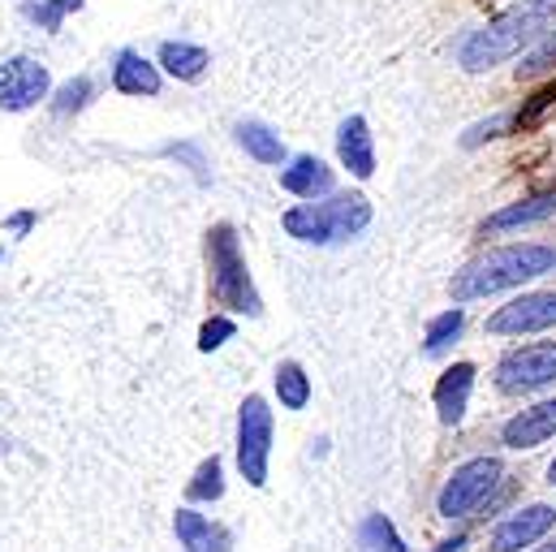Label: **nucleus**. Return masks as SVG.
<instances>
[{
    "label": "nucleus",
    "instance_id": "15",
    "mask_svg": "<svg viewBox=\"0 0 556 552\" xmlns=\"http://www.w3.org/2000/svg\"><path fill=\"white\" fill-rule=\"evenodd\" d=\"M173 531H177V540H181L186 552L233 549V536H229L220 523H212V518H203V514H194V510H177V514H173Z\"/></svg>",
    "mask_w": 556,
    "mask_h": 552
},
{
    "label": "nucleus",
    "instance_id": "13",
    "mask_svg": "<svg viewBox=\"0 0 556 552\" xmlns=\"http://www.w3.org/2000/svg\"><path fill=\"white\" fill-rule=\"evenodd\" d=\"M337 155H341V164L358 181H367L376 173V138H371V126L363 117H345L341 122V130H337Z\"/></svg>",
    "mask_w": 556,
    "mask_h": 552
},
{
    "label": "nucleus",
    "instance_id": "21",
    "mask_svg": "<svg viewBox=\"0 0 556 552\" xmlns=\"http://www.w3.org/2000/svg\"><path fill=\"white\" fill-rule=\"evenodd\" d=\"M462 328H466V311L462 306H448V311H440L431 324H427V337H422V350L435 359V354H444L457 337H462Z\"/></svg>",
    "mask_w": 556,
    "mask_h": 552
},
{
    "label": "nucleus",
    "instance_id": "29",
    "mask_svg": "<svg viewBox=\"0 0 556 552\" xmlns=\"http://www.w3.org/2000/svg\"><path fill=\"white\" fill-rule=\"evenodd\" d=\"M164 155H181V160H190V168H194L199 177H203V168H207V164H203V155H199L194 147H186V142H181V147H164Z\"/></svg>",
    "mask_w": 556,
    "mask_h": 552
},
{
    "label": "nucleus",
    "instance_id": "12",
    "mask_svg": "<svg viewBox=\"0 0 556 552\" xmlns=\"http://www.w3.org/2000/svg\"><path fill=\"white\" fill-rule=\"evenodd\" d=\"M475 363H453L444 376H440V385H435V414H440V423L444 427H457L466 411H470V393H475Z\"/></svg>",
    "mask_w": 556,
    "mask_h": 552
},
{
    "label": "nucleus",
    "instance_id": "6",
    "mask_svg": "<svg viewBox=\"0 0 556 552\" xmlns=\"http://www.w3.org/2000/svg\"><path fill=\"white\" fill-rule=\"evenodd\" d=\"M273 462V411L260 393H251L238 411V471L251 488H268Z\"/></svg>",
    "mask_w": 556,
    "mask_h": 552
},
{
    "label": "nucleus",
    "instance_id": "32",
    "mask_svg": "<svg viewBox=\"0 0 556 552\" xmlns=\"http://www.w3.org/2000/svg\"><path fill=\"white\" fill-rule=\"evenodd\" d=\"M548 484H553V488H556V462H553V466H548Z\"/></svg>",
    "mask_w": 556,
    "mask_h": 552
},
{
    "label": "nucleus",
    "instance_id": "8",
    "mask_svg": "<svg viewBox=\"0 0 556 552\" xmlns=\"http://www.w3.org/2000/svg\"><path fill=\"white\" fill-rule=\"evenodd\" d=\"M52 74L35 57H9L0 65V113H26L39 100H48Z\"/></svg>",
    "mask_w": 556,
    "mask_h": 552
},
{
    "label": "nucleus",
    "instance_id": "16",
    "mask_svg": "<svg viewBox=\"0 0 556 552\" xmlns=\"http://www.w3.org/2000/svg\"><path fill=\"white\" fill-rule=\"evenodd\" d=\"M280 186L293 199H319L332 190V168L319 155H298V160H289V168H280Z\"/></svg>",
    "mask_w": 556,
    "mask_h": 552
},
{
    "label": "nucleus",
    "instance_id": "3",
    "mask_svg": "<svg viewBox=\"0 0 556 552\" xmlns=\"http://www.w3.org/2000/svg\"><path fill=\"white\" fill-rule=\"evenodd\" d=\"M280 225L289 238H298L306 247H337L371 225V203H367V195H332L328 203L306 199V203L289 208Z\"/></svg>",
    "mask_w": 556,
    "mask_h": 552
},
{
    "label": "nucleus",
    "instance_id": "2",
    "mask_svg": "<svg viewBox=\"0 0 556 552\" xmlns=\"http://www.w3.org/2000/svg\"><path fill=\"white\" fill-rule=\"evenodd\" d=\"M548 273H556V247L514 242V247H496L483 260H475L470 268H462L453 276L448 293H453V302H475V298H492L501 289H518V285Z\"/></svg>",
    "mask_w": 556,
    "mask_h": 552
},
{
    "label": "nucleus",
    "instance_id": "20",
    "mask_svg": "<svg viewBox=\"0 0 556 552\" xmlns=\"http://www.w3.org/2000/svg\"><path fill=\"white\" fill-rule=\"evenodd\" d=\"M277 398L285 411H306L311 406V376L302 363H280L277 367Z\"/></svg>",
    "mask_w": 556,
    "mask_h": 552
},
{
    "label": "nucleus",
    "instance_id": "24",
    "mask_svg": "<svg viewBox=\"0 0 556 552\" xmlns=\"http://www.w3.org/2000/svg\"><path fill=\"white\" fill-rule=\"evenodd\" d=\"M363 544L376 552H410L406 544H402V536L393 531V523H389L384 514H371V518H367V527H363Z\"/></svg>",
    "mask_w": 556,
    "mask_h": 552
},
{
    "label": "nucleus",
    "instance_id": "11",
    "mask_svg": "<svg viewBox=\"0 0 556 552\" xmlns=\"http://www.w3.org/2000/svg\"><path fill=\"white\" fill-rule=\"evenodd\" d=\"M556 436V398L553 402H535L527 411H518L505 427H501V440L509 449H540L544 440Z\"/></svg>",
    "mask_w": 556,
    "mask_h": 552
},
{
    "label": "nucleus",
    "instance_id": "10",
    "mask_svg": "<svg viewBox=\"0 0 556 552\" xmlns=\"http://www.w3.org/2000/svg\"><path fill=\"white\" fill-rule=\"evenodd\" d=\"M553 527H556L553 505H527V510H518V514H509V518L496 523V531H492V549L496 552L535 549Z\"/></svg>",
    "mask_w": 556,
    "mask_h": 552
},
{
    "label": "nucleus",
    "instance_id": "1",
    "mask_svg": "<svg viewBox=\"0 0 556 552\" xmlns=\"http://www.w3.org/2000/svg\"><path fill=\"white\" fill-rule=\"evenodd\" d=\"M556 9L544 4H522V9H509L501 17H492L488 26L470 30L462 43H457V65L470 70V74H483L492 65H505L514 57H522L531 43H540L553 26Z\"/></svg>",
    "mask_w": 556,
    "mask_h": 552
},
{
    "label": "nucleus",
    "instance_id": "14",
    "mask_svg": "<svg viewBox=\"0 0 556 552\" xmlns=\"http://www.w3.org/2000/svg\"><path fill=\"white\" fill-rule=\"evenodd\" d=\"M548 216H556V186L540 190V195H527V199H518V203H509V208H501V212H492L483 229H488V234H509V229L540 225V221H548Z\"/></svg>",
    "mask_w": 556,
    "mask_h": 552
},
{
    "label": "nucleus",
    "instance_id": "26",
    "mask_svg": "<svg viewBox=\"0 0 556 552\" xmlns=\"http://www.w3.org/2000/svg\"><path fill=\"white\" fill-rule=\"evenodd\" d=\"M91 91H96L91 78H74V83H65V87L56 91V104H52V109H56L61 117H65V113H78V109L91 100Z\"/></svg>",
    "mask_w": 556,
    "mask_h": 552
},
{
    "label": "nucleus",
    "instance_id": "30",
    "mask_svg": "<svg viewBox=\"0 0 556 552\" xmlns=\"http://www.w3.org/2000/svg\"><path fill=\"white\" fill-rule=\"evenodd\" d=\"M30 225H35V212H17L13 221H9V229L22 238V234H30Z\"/></svg>",
    "mask_w": 556,
    "mask_h": 552
},
{
    "label": "nucleus",
    "instance_id": "34",
    "mask_svg": "<svg viewBox=\"0 0 556 552\" xmlns=\"http://www.w3.org/2000/svg\"><path fill=\"white\" fill-rule=\"evenodd\" d=\"M535 552H556V540H553V544H544V549H535Z\"/></svg>",
    "mask_w": 556,
    "mask_h": 552
},
{
    "label": "nucleus",
    "instance_id": "17",
    "mask_svg": "<svg viewBox=\"0 0 556 552\" xmlns=\"http://www.w3.org/2000/svg\"><path fill=\"white\" fill-rule=\"evenodd\" d=\"M160 65H164V74H173L177 83H199V78L207 74L212 57H207V48H199V43L164 39V43H160Z\"/></svg>",
    "mask_w": 556,
    "mask_h": 552
},
{
    "label": "nucleus",
    "instance_id": "7",
    "mask_svg": "<svg viewBox=\"0 0 556 552\" xmlns=\"http://www.w3.org/2000/svg\"><path fill=\"white\" fill-rule=\"evenodd\" d=\"M548 385H556V341L518 346L496 363V389L501 393H535Z\"/></svg>",
    "mask_w": 556,
    "mask_h": 552
},
{
    "label": "nucleus",
    "instance_id": "35",
    "mask_svg": "<svg viewBox=\"0 0 556 552\" xmlns=\"http://www.w3.org/2000/svg\"><path fill=\"white\" fill-rule=\"evenodd\" d=\"M0 260H4V247H0Z\"/></svg>",
    "mask_w": 556,
    "mask_h": 552
},
{
    "label": "nucleus",
    "instance_id": "25",
    "mask_svg": "<svg viewBox=\"0 0 556 552\" xmlns=\"http://www.w3.org/2000/svg\"><path fill=\"white\" fill-rule=\"evenodd\" d=\"M548 70H556V30H548L540 43H531V52L518 65L522 78H535V74H548Z\"/></svg>",
    "mask_w": 556,
    "mask_h": 552
},
{
    "label": "nucleus",
    "instance_id": "27",
    "mask_svg": "<svg viewBox=\"0 0 556 552\" xmlns=\"http://www.w3.org/2000/svg\"><path fill=\"white\" fill-rule=\"evenodd\" d=\"M233 333H238V324H233L229 315H216V319H207V324L199 328V350H203V354H212V350H220Z\"/></svg>",
    "mask_w": 556,
    "mask_h": 552
},
{
    "label": "nucleus",
    "instance_id": "19",
    "mask_svg": "<svg viewBox=\"0 0 556 552\" xmlns=\"http://www.w3.org/2000/svg\"><path fill=\"white\" fill-rule=\"evenodd\" d=\"M238 142H242V151L251 155V160H260V164H280L285 160V142L280 135H273L264 122H238Z\"/></svg>",
    "mask_w": 556,
    "mask_h": 552
},
{
    "label": "nucleus",
    "instance_id": "28",
    "mask_svg": "<svg viewBox=\"0 0 556 552\" xmlns=\"http://www.w3.org/2000/svg\"><path fill=\"white\" fill-rule=\"evenodd\" d=\"M514 126V117H492V122H479L475 130H466V138H462V147H479V142H488V138H501L505 130Z\"/></svg>",
    "mask_w": 556,
    "mask_h": 552
},
{
    "label": "nucleus",
    "instance_id": "4",
    "mask_svg": "<svg viewBox=\"0 0 556 552\" xmlns=\"http://www.w3.org/2000/svg\"><path fill=\"white\" fill-rule=\"evenodd\" d=\"M207 268H212V298H216V306L238 311V315H260L264 311L260 289L251 280V268L242 260L238 229L229 221L207 229Z\"/></svg>",
    "mask_w": 556,
    "mask_h": 552
},
{
    "label": "nucleus",
    "instance_id": "9",
    "mask_svg": "<svg viewBox=\"0 0 556 552\" xmlns=\"http://www.w3.org/2000/svg\"><path fill=\"white\" fill-rule=\"evenodd\" d=\"M548 328H556V293L553 289L522 293V298L505 302V306L488 319V333H492V337H527V333H548Z\"/></svg>",
    "mask_w": 556,
    "mask_h": 552
},
{
    "label": "nucleus",
    "instance_id": "22",
    "mask_svg": "<svg viewBox=\"0 0 556 552\" xmlns=\"http://www.w3.org/2000/svg\"><path fill=\"white\" fill-rule=\"evenodd\" d=\"M220 497H225V466H220V457L212 453V457L199 462L194 479L186 484V501H220Z\"/></svg>",
    "mask_w": 556,
    "mask_h": 552
},
{
    "label": "nucleus",
    "instance_id": "18",
    "mask_svg": "<svg viewBox=\"0 0 556 552\" xmlns=\"http://www.w3.org/2000/svg\"><path fill=\"white\" fill-rule=\"evenodd\" d=\"M113 87L122 96H155L160 91V70L142 57V52H122L117 65H113Z\"/></svg>",
    "mask_w": 556,
    "mask_h": 552
},
{
    "label": "nucleus",
    "instance_id": "31",
    "mask_svg": "<svg viewBox=\"0 0 556 552\" xmlns=\"http://www.w3.org/2000/svg\"><path fill=\"white\" fill-rule=\"evenodd\" d=\"M466 549V536H457V540H448V544H440V552H462Z\"/></svg>",
    "mask_w": 556,
    "mask_h": 552
},
{
    "label": "nucleus",
    "instance_id": "5",
    "mask_svg": "<svg viewBox=\"0 0 556 552\" xmlns=\"http://www.w3.org/2000/svg\"><path fill=\"white\" fill-rule=\"evenodd\" d=\"M501 479H505L501 457H470V462H462V466L448 475V484L440 488L435 514H440V518H466V514L483 510V505L492 501V492L501 488Z\"/></svg>",
    "mask_w": 556,
    "mask_h": 552
},
{
    "label": "nucleus",
    "instance_id": "33",
    "mask_svg": "<svg viewBox=\"0 0 556 552\" xmlns=\"http://www.w3.org/2000/svg\"><path fill=\"white\" fill-rule=\"evenodd\" d=\"M531 4H544V9H556V0H531Z\"/></svg>",
    "mask_w": 556,
    "mask_h": 552
},
{
    "label": "nucleus",
    "instance_id": "23",
    "mask_svg": "<svg viewBox=\"0 0 556 552\" xmlns=\"http://www.w3.org/2000/svg\"><path fill=\"white\" fill-rule=\"evenodd\" d=\"M74 9H83V0H30L26 4V17L39 22L43 30H61L65 13H74Z\"/></svg>",
    "mask_w": 556,
    "mask_h": 552
}]
</instances>
